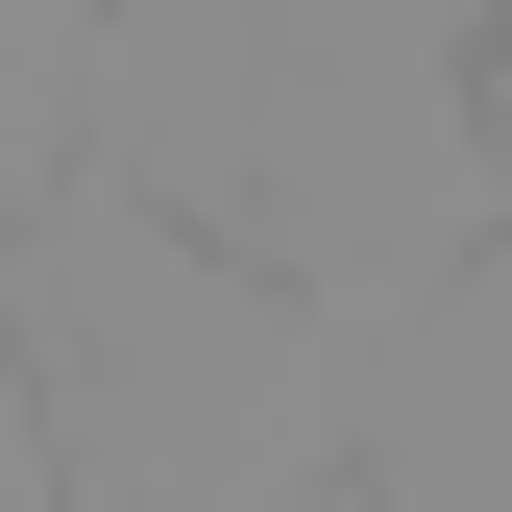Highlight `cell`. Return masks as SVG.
<instances>
[{
    "label": "cell",
    "mask_w": 512,
    "mask_h": 512,
    "mask_svg": "<svg viewBox=\"0 0 512 512\" xmlns=\"http://www.w3.org/2000/svg\"><path fill=\"white\" fill-rule=\"evenodd\" d=\"M0 317L74 415V512H317L366 464V317L122 171L0 220Z\"/></svg>",
    "instance_id": "1"
},
{
    "label": "cell",
    "mask_w": 512,
    "mask_h": 512,
    "mask_svg": "<svg viewBox=\"0 0 512 512\" xmlns=\"http://www.w3.org/2000/svg\"><path fill=\"white\" fill-rule=\"evenodd\" d=\"M366 512H512V244L366 317Z\"/></svg>",
    "instance_id": "2"
},
{
    "label": "cell",
    "mask_w": 512,
    "mask_h": 512,
    "mask_svg": "<svg viewBox=\"0 0 512 512\" xmlns=\"http://www.w3.org/2000/svg\"><path fill=\"white\" fill-rule=\"evenodd\" d=\"M98 171V0H0V220Z\"/></svg>",
    "instance_id": "3"
}]
</instances>
